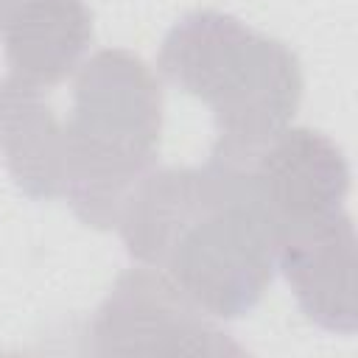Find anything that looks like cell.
I'll use <instances>...</instances> for the list:
<instances>
[{
	"label": "cell",
	"mask_w": 358,
	"mask_h": 358,
	"mask_svg": "<svg viewBox=\"0 0 358 358\" xmlns=\"http://www.w3.org/2000/svg\"><path fill=\"white\" fill-rule=\"evenodd\" d=\"M162 87L148 64L106 48L78 64L73 109L53 120L59 199L92 229H112L131 187L154 168Z\"/></svg>",
	"instance_id": "2"
},
{
	"label": "cell",
	"mask_w": 358,
	"mask_h": 358,
	"mask_svg": "<svg viewBox=\"0 0 358 358\" xmlns=\"http://www.w3.org/2000/svg\"><path fill=\"white\" fill-rule=\"evenodd\" d=\"M157 64L171 84L210 106L215 159L249 162L302 103L296 53L224 11L185 14L165 34Z\"/></svg>",
	"instance_id": "3"
},
{
	"label": "cell",
	"mask_w": 358,
	"mask_h": 358,
	"mask_svg": "<svg viewBox=\"0 0 358 358\" xmlns=\"http://www.w3.org/2000/svg\"><path fill=\"white\" fill-rule=\"evenodd\" d=\"M92 42L84 0H0V45L8 76L56 87L78 70Z\"/></svg>",
	"instance_id": "7"
},
{
	"label": "cell",
	"mask_w": 358,
	"mask_h": 358,
	"mask_svg": "<svg viewBox=\"0 0 358 358\" xmlns=\"http://www.w3.org/2000/svg\"><path fill=\"white\" fill-rule=\"evenodd\" d=\"M274 232L344 213L350 165L341 148L313 129H282L249 159Z\"/></svg>",
	"instance_id": "5"
},
{
	"label": "cell",
	"mask_w": 358,
	"mask_h": 358,
	"mask_svg": "<svg viewBox=\"0 0 358 358\" xmlns=\"http://www.w3.org/2000/svg\"><path fill=\"white\" fill-rule=\"evenodd\" d=\"M115 227L131 260L215 319L246 316L277 268L274 221L249 162L210 157L196 168H151Z\"/></svg>",
	"instance_id": "1"
},
{
	"label": "cell",
	"mask_w": 358,
	"mask_h": 358,
	"mask_svg": "<svg viewBox=\"0 0 358 358\" xmlns=\"http://www.w3.org/2000/svg\"><path fill=\"white\" fill-rule=\"evenodd\" d=\"M90 338L95 355H243L210 313L148 266L117 277L95 310Z\"/></svg>",
	"instance_id": "4"
},
{
	"label": "cell",
	"mask_w": 358,
	"mask_h": 358,
	"mask_svg": "<svg viewBox=\"0 0 358 358\" xmlns=\"http://www.w3.org/2000/svg\"><path fill=\"white\" fill-rule=\"evenodd\" d=\"M277 266L313 324L341 336L355 333V229L347 210L282 229Z\"/></svg>",
	"instance_id": "6"
}]
</instances>
